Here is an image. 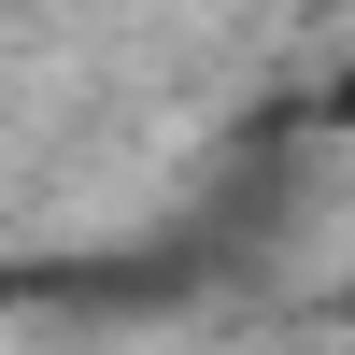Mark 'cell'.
Instances as JSON below:
<instances>
[{"label": "cell", "mask_w": 355, "mask_h": 355, "mask_svg": "<svg viewBox=\"0 0 355 355\" xmlns=\"http://www.w3.org/2000/svg\"><path fill=\"white\" fill-rule=\"evenodd\" d=\"M313 114H327V128L355 142V57H341V71H327V100H313Z\"/></svg>", "instance_id": "cell-1"}]
</instances>
